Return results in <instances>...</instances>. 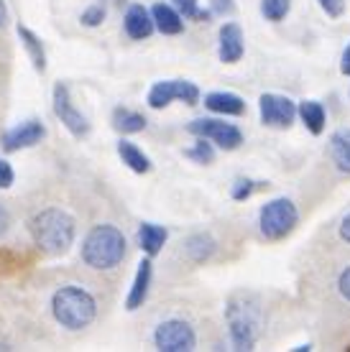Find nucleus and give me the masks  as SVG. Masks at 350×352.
<instances>
[{
	"mask_svg": "<svg viewBox=\"0 0 350 352\" xmlns=\"http://www.w3.org/2000/svg\"><path fill=\"white\" fill-rule=\"evenodd\" d=\"M299 120H302V125H305L312 135H320V133L325 131V125H327L325 105L322 102H317V100H305V102H299Z\"/></svg>",
	"mask_w": 350,
	"mask_h": 352,
	"instance_id": "20",
	"label": "nucleus"
},
{
	"mask_svg": "<svg viewBox=\"0 0 350 352\" xmlns=\"http://www.w3.org/2000/svg\"><path fill=\"white\" fill-rule=\"evenodd\" d=\"M6 18H8V6H6V0H0V28L6 23Z\"/></svg>",
	"mask_w": 350,
	"mask_h": 352,
	"instance_id": "36",
	"label": "nucleus"
},
{
	"mask_svg": "<svg viewBox=\"0 0 350 352\" xmlns=\"http://www.w3.org/2000/svg\"><path fill=\"white\" fill-rule=\"evenodd\" d=\"M105 8L103 6H90L88 10H82V16H79V21H82V26H88V28H95L100 26L103 21H105Z\"/></svg>",
	"mask_w": 350,
	"mask_h": 352,
	"instance_id": "28",
	"label": "nucleus"
},
{
	"mask_svg": "<svg viewBox=\"0 0 350 352\" xmlns=\"http://www.w3.org/2000/svg\"><path fill=\"white\" fill-rule=\"evenodd\" d=\"M10 230V212L0 204V238H6Z\"/></svg>",
	"mask_w": 350,
	"mask_h": 352,
	"instance_id": "34",
	"label": "nucleus"
},
{
	"mask_svg": "<svg viewBox=\"0 0 350 352\" xmlns=\"http://www.w3.org/2000/svg\"><path fill=\"white\" fill-rule=\"evenodd\" d=\"M13 179H16V174H13L10 164L0 159V189H8V186L13 184Z\"/></svg>",
	"mask_w": 350,
	"mask_h": 352,
	"instance_id": "32",
	"label": "nucleus"
},
{
	"mask_svg": "<svg viewBox=\"0 0 350 352\" xmlns=\"http://www.w3.org/2000/svg\"><path fill=\"white\" fill-rule=\"evenodd\" d=\"M113 128L123 135L128 133H141L146 128V118L136 110H128V107H115L113 110Z\"/></svg>",
	"mask_w": 350,
	"mask_h": 352,
	"instance_id": "23",
	"label": "nucleus"
},
{
	"mask_svg": "<svg viewBox=\"0 0 350 352\" xmlns=\"http://www.w3.org/2000/svg\"><path fill=\"white\" fill-rule=\"evenodd\" d=\"M28 232L34 245L46 253V256H64L74 243L77 235V225L70 212L59 210V207H46V210L36 212L28 220Z\"/></svg>",
	"mask_w": 350,
	"mask_h": 352,
	"instance_id": "1",
	"label": "nucleus"
},
{
	"mask_svg": "<svg viewBox=\"0 0 350 352\" xmlns=\"http://www.w3.org/2000/svg\"><path fill=\"white\" fill-rule=\"evenodd\" d=\"M258 115L266 128H291L294 118H299V105L287 95H276V92H263L258 97Z\"/></svg>",
	"mask_w": 350,
	"mask_h": 352,
	"instance_id": "8",
	"label": "nucleus"
},
{
	"mask_svg": "<svg viewBox=\"0 0 350 352\" xmlns=\"http://www.w3.org/2000/svg\"><path fill=\"white\" fill-rule=\"evenodd\" d=\"M210 8H212V13L215 16H230L233 10H236V3L233 0H210Z\"/></svg>",
	"mask_w": 350,
	"mask_h": 352,
	"instance_id": "31",
	"label": "nucleus"
},
{
	"mask_svg": "<svg viewBox=\"0 0 350 352\" xmlns=\"http://www.w3.org/2000/svg\"><path fill=\"white\" fill-rule=\"evenodd\" d=\"M154 344L161 352H189L197 347V335L184 319H164L154 329Z\"/></svg>",
	"mask_w": 350,
	"mask_h": 352,
	"instance_id": "7",
	"label": "nucleus"
},
{
	"mask_svg": "<svg viewBox=\"0 0 350 352\" xmlns=\"http://www.w3.org/2000/svg\"><path fill=\"white\" fill-rule=\"evenodd\" d=\"M54 113H56L61 125H64L74 138H88L90 135L88 118L74 107V102H72V97H70V87H67L64 82H59V85L54 87Z\"/></svg>",
	"mask_w": 350,
	"mask_h": 352,
	"instance_id": "10",
	"label": "nucleus"
},
{
	"mask_svg": "<svg viewBox=\"0 0 350 352\" xmlns=\"http://www.w3.org/2000/svg\"><path fill=\"white\" fill-rule=\"evenodd\" d=\"M172 6H174L179 13L184 16V21H197V23H207L215 13L212 8H200V0H172Z\"/></svg>",
	"mask_w": 350,
	"mask_h": 352,
	"instance_id": "24",
	"label": "nucleus"
},
{
	"mask_svg": "<svg viewBox=\"0 0 350 352\" xmlns=\"http://www.w3.org/2000/svg\"><path fill=\"white\" fill-rule=\"evenodd\" d=\"M327 151H330V161L335 164V168L340 174H350V128L335 131L330 135Z\"/></svg>",
	"mask_w": 350,
	"mask_h": 352,
	"instance_id": "17",
	"label": "nucleus"
},
{
	"mask_svg": "<svg viewBox=\"0 0 350 352\" xmlns=\"http://www.w3.org/2000/svg\"><path fill=\"white\" fill-rule=\"evenodd\" d=\"M205 107L223 118H238L245 113V100L236 92H210L205 95Z\"/></svg>",
	"mask_w": 350,
	"mask_h": 352,
	"instance_id": "15",
	"label": "nucleus"
},
{
	"mask_svg": "<svg viewBox=\"0 0 350 352\" xmlns=\"http://www.w3.org/2000/svg\"><path fill=\"white\" fill-rule=\"evenodd\" d=\"M125 258V235L113 225H95L82 240V261L95 271H110Z\"/></svg>",
	"mask_w": 350,
	"mask_h": 352,
	"instance_id": "4",
	"label": "nucleus"
},
{
	"mask_svg": "<svg viewBox=\"0 0 350 352\" xmlns=\"http://www.w3.org/2000/svg\"><path fill=\"white\" fill-rule=\"evenodd\" d=\"M218 250V243L210 232H194L189 235V240L184 243V253L192 263H207Z\"/></svg>",
	"mask_w": 350,
	"mask_h": 352,
	"instance_id": "18",
	"label": "nucleus"
},
{
	"mask_svg": "<svg viewBox=\"0 0 350 352\" xmlns=\"http://www.w3.org/2000/svg\"><path fill=\"white\" fill-rule=\"evenodd\" d=\"M348 350H350V347H348Z\"/></svg>",
	"mask_w": 350,
	"mask_h": 352,
	"instance_id": "38",
	"label": "nucleus"
},
{
	"mask_svg": "<svg viewBox=\"0 0 350 352\" xmlns=\"http://www.w3.org/2000/svg\"><path fill=\"white\" fill-rule=\"evenodd\" d=\"M184 156L189 161H194V164H212L215 161V143L207 141V138H197V143L194 146H189V148L184 151Z\"/></svg>",
	"mask_w": 350,
	"mask_h": 352,
	"instance_id": "26",
	"label": "nucleus"
},
{
	"mask_svg": "<svg viewBox=\"0 0 350 352\" xmlns=\"http://www.w3.org/2000/svg\"><path fill=\"white\" fill-rule=\"evenodd\" d=\"M263 186H269L266 182H256V179H248V176H240V179H236L233 182V186H230V197L236 199V202H245V199H251L258 189H263Z\"/></svg>",
	"mask_w": 350,
	"mask_h": 352,
	"instance_id": "27",
	"label": "nucleus"
},
{
	"mask_svg": "<svg viewBox=\"0 0 350 352\" xmlns=\"http://www.w3.org/2000/svg\"><path fill=\"white\" fill-rule=\"evenodd\" d=\"M338 235H340L342 243H348L350 245V212L340 220V225H338Z\"/></svg>",
	"mask_w": 350,
	"mask_h": 352,
	"instance_id": "33",
	"label": "nucleus"
},
{
	"mask_svg": "<svg viewBox=\"0 0 350 352\" xmlns=\"http://www.w3.org/2000/svg\"><path fill=\"white\" fill-rule=\"evenodd\" d=\"M52 314L64 329L77 332L95 322L97 301L82 286H61L52 296Z\"/></svg>",
	"mask_w": 350,
	"mask_h": 352,
	"instance_id": "3",
	"label": "nucleus"
},
{
	"mask_svg": "<svg viewBox=\"0 0 350 352\" xmlns=\"http://www.w3.org/2000/svg\"><path fill=\"white\" fill-rule=\"evenodd\" d=\"M327 18H340L345 13V0H317Z\"/></svg>",
	"mask_w": 350,
	"mask_h": 352,
	"instance_id": "29",
	"label": "nucleus"
},
{
	"mask_svg": "<svg viewBox=\"0 0 350 352\" xmlns=\"http://www.w3.org/2000/svg\"><path fill=\"white\" fill-rule=\"evenodd\" d=\"M151 16H154V23H156V31L164 36H176L184 31V16L172 6V3H156L151 8Z\"/></svg>",
	"mask_w": 350,
	"mask_h": 352,
	"instance_id": "16",
	"label": "nucleus"
},
{
	"mask_svg": "<svg viewBox=\"0 0 350 352\" xmlns=\"http://www.w3.org/2000/svg\"><path fill=\"white\" fill-rule=\"evenodd\" d=\"M167 238H169L167 228H161V225H156V222H143V225L138 228V245L149 258H154L158 250L164 248Z\"/></svg>",
	"mask_w": 350,
	"mask_h": 352,
	"instance_id": "19",
	"label": "nucleus"
},
{
	"mask_svg": "<svg viewBox=\"0 0 350 352\" xmlns=\"http://www.w3.org/2000/svg\"><path fill=\"white\" fill-rule=\"evenodd\" d=\"M18 38H21V44L26 46L28 56H31V62H34V69L46 72V52H44L41 38H39V36L26 26H18Z\"/></svg>",
	"mask_w": 350,
	"mask_h": 352,
	"instance_id": "22",
	"label": "nucleus"
},
{
	"mask_svg": "<svg viewBox=\"0 0 350 352\" xmlns=\"http://www.w3.org/2000/svg\"><path fill=\"white\" fill-rule=\"evenodd\" d=\"M299 225V210L297 204L291 202L289 197H276L269 199L258 210V230L266 240H284L289 238L291 232Z\"/></svg>",
	"mask_w": 350,
	"mask_h": 352,
	"instance_id": "5",
	"label": "nucleus"
},
{
	"mask_svg": "<svg viewBox=\"0 0 350 352\" xmlns=\"http://www.w3.org/2000/svg\"><path fill=\"white\" fill-rule=\"evenodd\" d=\"M258 10H261V16L266 18V21H271V23H281L284 18L289 16L291 0H261Z\"/></svg>",
	"mask_w": 350,
	"mask_h": 352,
	"instance_id": "25",
	"label": "nucleus"
},
{
	"mask_svg": "<svg viewBox=\"0 0 350 352\" xmlns=\"http://www.w3.org/2000/svg\"><path fill=\"white\" fill-rule=\"evenodd\" d=\"M118 156H121L123 164L131 168V171H136V174H149L151 171V159L133 141H125V138L118 141Z\"/></svg>",
	"mask_w": 350,
	"mask_h": 352,
	"instance_id": "21",
	"label": "nucleus"
},
{
	"mask_svg": "<svg viewBox=\"0 0 350 352\" xmlns=\"http://www.w3.org/2000/svg\"><path fill=\"white\" fill-rule=\"evenodd\" d=\"M338 294L350 304V265H345L338 276Z\"/></svg>",
	"mask_w": 350,
	"mask_h": 352,
	"instance_id": "30",
	"label": "nucleus"
},
{
	"mask_svg": "<svg viewBox=\"0 0 350 352\" xmlns=\"http://www.w3.org/2000/svg\"><path fill=\"white\" fill-rule=\"evenodd\" d=\"M151 276H154V263L146 258V261H141L138 263L133 286H131V291H128V299H125V309H128V311H136L138 307H143V301L149 299Z\"/></svg>",
	"mask_w": 350,
	"mask_h": 352,
	"instance_id": "14",
	"label": "nucleus"
},
{
	"mask_svg": "<svg viewBox=\"0 0 350 352\" xmlns=\"http://www.w3.org/2000/svg\"><path fill=\"white\" fill-rule=\"evenodd\" d=\"M245 54L243 28L236 21H225L218 34V56L223 64H238Z\"/></svg>",
	"mask_w": 350,
	"mask_h": 352,
	"instance_id": "12",
	"label": "nucleus"
},
{
	"mask_svg": "<svg viewBox=\"0 0 350 352\" xmlns=\"http://www.w3.org/2000/svg\"><path fill=\"white\" fill-rule=\"evenodd\" d=\"M44 135H46L44 123L31 118V120H23L21 125L3 133V148L8 151V153H16L21 148H31L36 143H41Z\"/></svg>",
	"mask_w": 350,
	"mask_h": 352,
	"instance_id": "11",
	"label": "nucleus"
},
{
	"mask_svg": "<svg viewBox=\"0 0 350 352\" xmlns=\"http://www.w3.org/2000/svg\"><path fill=\"white\" fill-rule=\"evenodd\" d=\"M174 100L187 102V105H197L200 102V87L187 80H164L156 82L149 89V97H146L151 110H161V107L172 105Z\"/></svg>",
	"mask_w": 350,
	"mask_h": 352,
	"instance_id": "9",
	"label": "nucleus"
},
{
	"mask_svg": "<svg viewBox=\"0 0 350 352\" xmlns=\"http://www.w3.org/2000/svg\"><path fill=\"white\" fill-rule=\"evenodd\" d=\"M309 352V350H312V344H299V347H294V352Z\"/></svg>",
	"mask_w": 350,
	"mask_h": 352,
	"instance_id": "37",
	"label": "nucleus"
},
{
	"mask_svg": "<svg viewBox=\"0 0 350 352\" xmlns=\"http://www.w3.org/2000/svg\"><path fill=\"white\" fill-rule=\"evenodd\" d=\"M225 322L233 350L251 352L261 337V304L254 294L238 291L225 304Z\"/></svg>",
	"mask_w": 350,
	"mask_h": 352,
	"instance_id": "2",
	"label": "nucleus"
},
{
	"mask_svg": "<svg viewBox=\"0 0 350 352\" xmlns=\"http://www.w3.org/2000/svg\"><path fill=\"white\" fill-rule=\"evenodd\" d=\"M187 131L194 138H207L223 151H236L243 146V131L236 123H225L220 118H197L187 125Z\"/></svg>",
	"mask_w": 350,
	"mask_h": 352,
	"instance_id": "6",
	"label": "nucleus"
},
{
	"mask_svg": "<svg viewBox=\"0 0 350 352\" xmlns=\"http://www.w3.org/2000/svg\"><path fill=\"white\" fill-rule=\"evenodd\" d=\"M340 74H342V77H350V41H348V46L342 49V56H340Z\"/></svg>",
	"mask_w": 350,
	"mask_h": 352,
	"instance_id": "35",
	"label": "nucleus"
},
{
	"mask_svg": "<svg viewBox=\"0 0 350 352\" xmlns=\"http://www.w3.org/2000/svg\"><path fill=\"white\" fill-rule=\"evenodd\" d=\"M123 28H125V36H128V38L143 41V38H149V36L156 31V23H154V16H151L149 8H143L141 3H133L131 8L125 10Z\"/></svg>",
	"mask_w": 350,
	"mask_h": 352,
	"instance_id": "13",
	"label": "nucleus"
}]
</instances>
